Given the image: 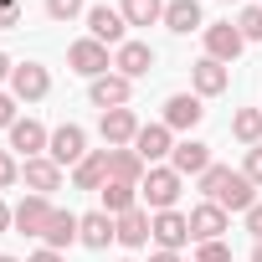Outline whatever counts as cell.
I'll return each instance as SVG.
<instances>
[{"label": "cell", "mask_w": 262, "mask_h": 262, "mask_svg": "<svg viewBox=\"0 0 262 262\" xmlns=\"http://www.w3.org/2000/svg\"><path fill=\"white\" fill-rule=\"evenodd\" d=\"M149 211H123V216H113V226H118V247H149Z\"/></svg>", "instance_id": "cell-22"}, {"label": "cell", "mask_w": 262, "mask_h": 262, "mask_svg": "<svg viewBox=\"0 0 262 262\" xmlns=\"http://www.w3.org/2000/svg\"><path fill=\"white\" fill-rule=\"evenodd\" d=\"M201 195H206V201H216L226 216H231V211H242V216H247V211L257 206V185H252L242 170H226V165H211V170L201 175Z\"/></svg>", "instance_id": "cell-1"}, {"label": "cell", "mask_w": 262, "mask_h": 262, "mask_svg": "<svg viewBox=\"0 0 262 262\" xmlns=\"http://www.w3.org/2000/svg\"><path fill=\"white\" fill-rule=\"evenodd\" d=\"M98 195H103V211H108V216H123V211L139 206V185H128V180H108Z\"/></svg>", "instance_id": "cell-26"}, {"label": "cell", "mask_w": 262, "mask_h": 262, "mask_svg": "<svg viewBox=\"0 0 262 262\" xmlns=\"http://www.w3.org/2000/svg\"><path fill=\"white\" fill-rule=\"evenodd\" d=\"M21 26V0H0V31Z\"/></svg>", "instance_id": "cell-33"}, {"label": "cell", "mask_w": 262, "mask_h": 262, "mask_svg": "<svg viewBox=\"0 0 262 262\" xmlns=\"http://www.w3.org/2000/svg\"><path fill=\"white\" fill-rule=\"evenodd\" d=\"M201 36H206V57H216V62H226V67H231V62L242 57V47H247V36H242L231 21H216V26H206Z\"/></svg>", "instance_id": "cell-9"}, {"label": "cell", "mask_w": 262, "mask_h": 262, "mask_svg": "<svg viewBox=\"0 0 262 262\" xmlns=\"http://www.w3.org/2000/svg\"><path fill=\"white\" fill-rule=\"evenodd\" d=\"M77 236H82V216H72V211H52V221H47L41 242H47L52 252H62V247H72Z\"/></svg>", "instance_id": "cell-21"}, {"label": "cell", "mask_w": 262, "mask_h": 262, "mask_svg": "<svg viewBox=\"0 0 262 262\" xmlns=\"http://www.w3.org/2000/svg\"><path fill=\"white\" fill-rule=\"evenodd\" d=\"M47 144H52V134H47L36 118H16V123H11V155L36 160V155H47Z\"/></svg>", "instance_id": "cell-15"}, {"label": "cell", "mask_w": 262, "mask_h": 262, "mask_svg": "<svg viewBox=\"0 0 262 262\" xmlns=\"http://www.w3.org/2000/svg\"><path fill=\"white\" fill-rule=\"evenodd\" d=\"M0 262H16V257H0Z\"/></svg>", "instance_id": "cell-42"}, {"label": "cell", "mask_w": 262, "mask_h": 262, "mask_svg": "<svg viewBox=\"0 0 262 262\" xmlns=\"http://www.w3.org/2000/svg\"><path fill=\"white\" fill-rule=\"evenodd\" d=\"M195 262H231V247H226V242H201Z\"/></svg>", "instance_id": "cell-32"}, {"label": "cell", "mask_w": 262, "mask_h": 262, "mask_svg": "<svg viewBox=\"0 0 262 262\" xmlns=\"http://www.w3.org/2000/svg\"><path fill=\"white\" fill-rule=\"evenodd\" d=\"M170 170H175V175H206V170H211V144H201V139H180L175 155H170Z\"/></svg>", "instance_id": "cell-17"}, {"label": "cell", "mask_w": 262, "mask_h": 262, "mask_svg": "<svg viewBox=\"0 0 262 262\" xmlns=\"http://www.w3.org/2000/svg\"><path fill=\"white\" fill-rule=\"evenodd\" d=\"M242 175H247L252 185H262V144H257V149H247V165H242Z\"/></svg>", "instance_id": "cell-34"}, {"label": "cell", "mask_w": 262, "mask_h": 262, "mask_svg": "<svg viewBox=\"0 0 262 262\" xmlns=\"http://www.w3.org/2000/svg\"><path fill=\"white\" fill-rule=\"evenodd\" d=\"M82 247H93V252H103L108 242H118V226H113V216L108 211H88L82 216V236H77Z\"/></svg>", "instance_id": "cell-24"}, {"label": "cell", "mask_w": 262, "mask_h": 262, "mask_svg": "<svg viewBox=\"0 0 262 262\" xmlns=\"http://www.w3.org/2000/svg\"><path fill=\"white\" fill-rule=\"evenodd\" d=\"M52 93V72L41 67V62H21L16 72H11V98L16 103H36V98H47Z\"/></svg>", "instance_id": "cell-6"}, {"label": "cell", "mask_w": 262, "mask_h": 262, "mask_svg": "<svg viewBox=\"0 0 262 262\" xmlns=\"http://www.w3.org/2000/svg\"><path fill=\"white\" fill-rule=\"evenodd\" d=\"M52 211H57V206H52L47 195H26V201L16 206V231H21V236H41L47 221H52Z\"/></svg>", "instance_id": "cell-19"}, {"label": "cell", "mask_w": 262, "mask_h": 262, "mask_svg": "<svg viewBox=\"0 0 262 262\" xmlns=\"http://www.w3.org/2000/svg\"><path fill=\"white\" fill-rule=\"evenodd\" d=\"M118 11L128 26H155V21H165V0H123Z\"/></svg>", "instance_id": "cell-27"}, {"label": "cell", "mask_w": 262, "mask_h": 262, "mask_svg": "<svg viewBox=\"0 0 262 262\" xmlns=\"http://www.w3.org/2000/svg\"><path fill=\"white\" fill-rule=\"evenodd\" d=\"M247 231H252V242H262V201L247 211Z\"/></svg>", "instance_id": "cell-36"}, {"label": "cell", "mask_w": 262, "mask_h": 262, "mask_svg": "<svg viewBox=\"0 0 262 262\" xmlns=\"http://www.w3.org/2000/svg\"><path fill=\"white\" fill-rule=\"evenodd\" d=\"M165 26H170L175 36L206 31V21H201V0H170V6H165Z\"/></svg>", "instance_id": "cell-23"}, {"label": "cell", "mask_w": 262, "mask_h": 262, "mask_svg": "<svg viewBox=\"0 0 262 262\" xmlns=\"http://www.w3.org/2000/svg\"><path fill=\"white\" fill-rule=\"evenodd\" d=\"M21 180H26L31 195H52V190H62V165H57L52 155H36V160H26Z\"/></svg>", "instance_id": "cell-13"}, {"label": "cell", "mask_w": 262, "mask_h": 262, "mask_svg": "<svg viewBox=\"0 0 262 262\" xmlns=\"http://www.w3.org/2000/svg\"><path fill=\"white\" fill-rule=\"evenodd\" d=\"M252 262H262V242H257V247H252Z\"/></svg>", "instance_id": "cell-41"}, {"label": "cell", "mask_w": 262, "mask_h": 262, "mask_svg": "<svg viewBox=\"0 0 262 262\" xmlns=\"http://www.w3.org/2000/svg\"><path fill=\"white\" fill-rule=\"evenodd\" d=\"M206 118V108H201V98L195 93H175V98H165V128H170V134H190V128Z\"/></svg>", "instance_id": "cell-7"}, {"label": "cell", "mask_w": 262, "mask_h": 262, "mask_svg": "<svg viewBox=\"0 0 262 262\" xmlns=\"http://www.w3.org/2000/svg\"><path fill=\"white\" fill-rule=\"evenodd\" d=\"M236 31H242L247 41H262V6H247V11L236 16Z\"/></svg>", "instance_id": "cell-29"}, {"label": "cell", "mask_w": 262, "mask_h": 262, "mask_svg": "<svg viewBox=\"0 0 262 262\" xmlns=\"http://www.w3.org/2000/svg\"><path fill=\"white\" fill-rule=\"evenodd\" d=\"M11 123H16V98H11V93H0V128L11 134Z\"/></svg>", "instance_id": "cell-35"}, {"label": "cell", "mask_w": 262, "mask_h": 262, "mask_svg": "<svg viewBox=\"0 0 262 262\" xmlns=\"http://www.w3.org/2000/svg\"><path fill=\"white\" fill-rule=\"evenodd\" d=\"M47 16H52V21H72V16H88V0H47Z\"/></svg>", "instance_id": "cell-30"}, {"label": "cell", "mask_w": 262, "mask_h": 262, "mask_svg": "<svg viewBox=\"0 0 262 262\" xmlns=\"http://www.w3.org/2000/svg\"><path fill=\"white\" fill-rule=\"evenodd\" d=\"M139 118H134V108H108L103 118H98V134H103V144L108 149H128V144H134L139 139Z\"/></svg>", "instance_id": "cell-4"}, {"label": "cell", "mask_w": 262, "mask_h": 262, "mask_svg": "<svg viewBox=\"0 0 262 262\" xmlns=\"http://www.w3.org/2000/svg\"><path fill=\"white\" fill-rule=\"evenodd\" d=\"M128 149H139V160H144V165H160V160H170V155H175V134H170L165 123H144V128H139V139L128 144Z\"/></svg>", "instance_id": "cell-11"}, {"label": "cell", "mask_w": 262, "mask_h": 262, "mask_svg": "<svg viewBox=\"0 0 262 262\" xmlns=\"http://www.w3.org/2000/svg\"><path fill=\"white\" fill-rule=\"evenodd\" d=\"M26 262H62V252H52V247H41V252H31Z\"/></svg>", "instance_id": "cell-38"}, {"label": "cell", "mask_w": 262, "mask_h": 262, "mask_svg": "<svg viewBox=\"0 0 262 262\" xmlns=\"http://www.w3.org/2000/svg\"><path fill=\"white\" fill-rule=\"evenodd\" d=\"M11 72H16V62H11L6 52H0V82H11Z\"/></svg>", "instance_id": "cell-39"}, {"label": "cell", "mask_w": 262, "mask_h": 262, "mask_svg": "<svg viewBox=\"0 0 262 262\" xmlns=\"http://www.w3.org/2000/svg\"><path fill=\"white\" fill-rule=\"evenodd\" d=\"M88 36L103 41V47H123V41H128L123 11H113V6H88Z\"/></svg>", "instance_id": "cell-5"}, {"label": "cell", "mask_w": 262, "mask_h": 262, "mask_svg": "<svg viewBox=\"0 0 262 262\" xmlns=\"http://www.w3.org/2000/svg\"><path fill=\"white\" fill-rule=\"evenodd\" d=\"M72 185H77V190H103V185H108V149H88V155L72 165Z\"/></svg>", "instance_id": "cell-18"}, {"label": "cell", "mask_w": 262, "mask_h": 262, "mask_svg": "<svg viewBox=\"0 0 262 262\" xmlns=\"http://www.w3.org/2000/svg\"><path fill=\"white\" fill-rule=\"evenodd\" d=\"M47 155L57 160V165H77L82 155H88V134L77 123H62V128H52V144H47Z\"/></svg>", "instance_id": "cell-16"}, {"label": "cell", "mask_w": 262, "mask_h": 262, "mask_svg": "<svg viewBox=\"0 0 262 262\" xmlns=\"http://www.w3.org/2000/svg\"><path fill=\"white\" fill-rule=\"evenodd\" d=\"M149 175V165L139 160V149H108V180H128V185H139Z\"/></svg>", "instance_id": "cell-25"}, {"label": "cell", "mask_w": 262, "mask_h": 262, "mask_svg": "<svg viewBox=\"0 0 262 262\" xmlns=\"http://www.w3.org/2000/svg\"><path fill=\"white\" fill-rule=\"evenodd\" d=\"M231 226V216L216 206V201H201L190 211V242H221V231Z\"/></svg>", "instance_id": "cell-14"}, {"label": "cell", "mask_w": 262, "mask_h": 262, "mask_svg": "<svg viewBox=\"0 0 262 262\" xmlns=\"http://www.w3.org/2000/svg\"><path fill=\"white\" fill-rule=\"evenodd\" d=\"M67 67H72L77 77H88V82H93V77H103V72L113 67V57H108V47H103V41L82 36V41H72V47H67Z\"/></svg>", "instance_id": "cell-3"}, {"label": "cell", "mask_w": 262, "mask_h": 262, "mask_svg": "<svg viewBox=\"0 0 262 262\" xmlns=\"http://www.w3.org/2000/svg\"><path fill=\"white\" fill-rule=\"evenodd\" d=\"M21 180V165H16V155L11 149H0V190H11Z\"/></svg>", "instance_id": "cell-31"}, {"label": "cell", "mask_w": 262, "mask_h": 262, "mask_svg": "<svg viewBox=\"0 0 262 262\" xmlns=\"http://www.w3.org/2000/svg\"><path fill=\"white\" fill-rule=\"evenodd\" d=\"M11 226H16V206L0 201V231H11Z\"/></svg>", "instance_id": "cell-37"}, {"label": "cell", "mask_w": 262, "mask_h": 262, "mask_svg": "<svg viewBox=\"0 0 262 262\" xmlns=\"http://www.w3.org/2000/svg\"><path fill=\"white\" fill-rule=\"evenodd\" d=\"M113 67L134 82V77H144V72L155 67V47H149V41H123V47L113 52Z\"/></svg>", "instance_id": "cell-20"}, {"label": "cell", "mask_w": 262, "mask_h": 262, "mask_svg": "<svg viewBox=\"0 0 262 262\" xmlns=\"http://www.w3.org/2000/svg\"><path fill=\"white\" fill-rule=\"evenodd\" d=\"M149 262H180V252H155Z\"/></svg>", "instance_id": "cell-40"}, {"label": "cell", "mask_w": 262, "mask_h": 262, "mask_svg": "<svg viewBox=\"0 0 262 262\" xmlns=\"http://www.w3.org/2000/svg\"><path fill=\"white\" fill-rule=\"evenodd\" d=\"M149 236L160 242V252H180V247L190 242V216H180V211H155Z\"/></svg>", "instance_id": "cell-10"}, {"label": "cell", "mask_w": 262, "mask_h": 262, "mask_svg": "<svg viewBox=\"0 0 262 262\" xmlns=\"http://www.w3.org/2000/svg\"><path fill=\"white\" fill-rule=\"evenodd\" d=\"M226 6H231V0H226Z\"/></svg>", "instance_id": "cell-43"}, {"label": "cell", "mask_w": 262, "mask_h": 262, "mask_svg": "<svg viewBox=\"0 0 262 262\" xmlns=\"http://www.w3.org/2000/svg\"><path fill=\"white\" fill-rule=\"evenodd\" d=\"M180 180H185V175H175L170 165H149V175L139 180V201H144L149 211H175V201H180Z\"/></svg>", "instance_id": "cell-2"}, {"label": "cell", "mask_w": 262, "mask_h": 262, "mask_svg": "<svg viewBox=\"0 0 262 262\" xmlns=\"http://www.w3.org/2000/svg\"><path fill=\"white\" fill-rule=\"evenodd\" d=\"M231 134H236L247 149H257V144H262V108H242V113L231 118Z\"/></svg>", "instance_id": "cell-28"}, {"label": "cell", "mask_w": 262, "mask_h": 262, "mask_svg": "<svg viewBox=\"0 0 262 262\" xmlns=\"http://www.w3.org/2000/svg\"><path fill=\"white\" fill-rule=\"evenodd\" d=\"M128 93H134V82H128L123 72H103V77H93L88 82V98H93V108H128Z\"/></svg>", "instance_id": "cell-8"}, {"label": "cell", "mask_w": 262, "mask_h": 262, "mask_svg": "<svg viewBox=\"0 0 262 262\" xmlns=\"http://www.w3.org/2000/svg\"><path fill=\"white\" fill-rule=\"evenodd\" d=\"M190 88H195V98H216V93H226V88H231V72H226V62H216V57H201V62L190 67Z\"/></svg>", "instance_id": "cell-12"}, {"label": "cell", "mask_w": 262, "mask_h": 262, "mask_svg": "<svg viewBox=\"0 0 262 262\" xmlns=\"http://www.w3.org/2000/svg\"><path fill=\"white\" fill-rule=\"evenodd\" d=\"M190 262H195V257H190Z\"/></svg>", "instance_id": "cell-44"}]
</instances>
